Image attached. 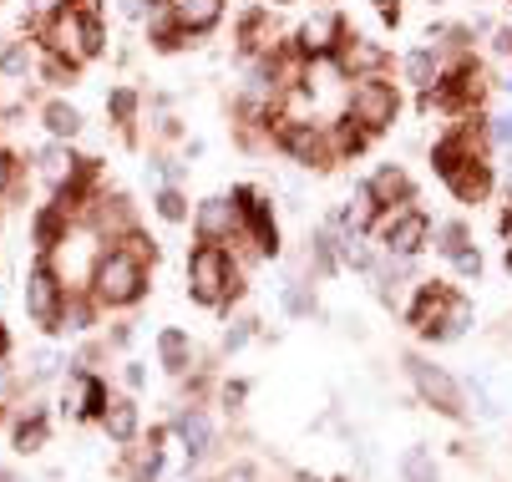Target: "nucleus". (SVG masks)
I'll use <instances>...</instances> for the list:
<instances>
[{"label": "nucleus", "mask_w": 512, "mask_h": 482, "mask_svg": "<svg viewBox=\"0 0 512 482\" xmlns=\"http://www.w3.org/2000/svg\"><path fill=\"white\" fill-rule=\"evenodd\" d=\"M112 112H117V117L127 122V117L137 112V97H132V92H112Z\"/></svg>", "instance_id": "30"}, {"label": "nucleus", "mask_w": 512, "mask_h": 482, "mask_svg": "<svg viewBox=\"0 0 512 482\" xmlns=\"http://www.w3.org/2000/svg\"><path fill=\"white\" fill-rule=\"evenodd\" d=\"M492 137H497V143H512V112H507V117H497V127H492Z\"/></svg>", "instance_id": "33"}, {"label": "nucleus", "mask_w": 512, "mask_h": 482, "mask_svg": "<svg viewBox=\"0 0 512 482\" xmlns=\"http://www.w3.org/2000/svg\"><path fill=\"white\" fill-rule=\"evenodd\" d=\"M340 36H345V26H340L335 16H310L305 31H300V46H305L310 56H330V51L340 46Z\"/></svg>", "instance_id": "10"}, {"label": "nucleus", "mask_w": 512, "mask_h": 482, "mask_svg": "<svg viewBox=\"0 0 512 482\" xmlns=\"http://www.w3.org/2000/svg\"><path fill=\"white\" fill-rule=\"evenodd\" d=\"M381 16L386 21H401V6H396V0H381Z\"/></svg>", "instance_id": "36"}, {"label": "nucleus", "mask_w": 512, "mask_h": 482, "mask_svg": "<svg viewBox=\"0 0 512 482\" xmlns=\"http://www.w3.org/2000/svg\"><path fill=\"white\" fill-rule=\"evenodd\" d=\"M218 11H224V0H173V21L183 31H203L218 21Z\"/></svg>", "instance_id": "13"}, {"label": "nucleus", "mask_w": 512, "mask_h": 482, "mask_svg": "<svg viewBox=\"0 0 512 482\" xmlns=\"http://www.w3.org/2000/svg\"><path fill=\"white\" fill-rule=\"evenodd\" d=\"M401 472H406V482H436V467H431V457H426L421 447H416V452H406Z\"/></svg>", "instance_id": "23"}, {"label": "nucleus", "mask_w": 512, "mask_h": 482, "mask_svg": "<svg viewBox=\"0 0 512 482\" xmlns=\"http://www.w3.org/2000/svg\"><path fill=\"white\" fill-rule=\"evenodd\" d=\"M239 214L249 219V229H254V239H259V249H274V224H269V209L254 198V193H239Z\"/></svg>", "instance_id": "15"}, {"label": "nucleus", "mask_w": 512, "mask_h": 482, "mask_svg": "<svg viewBox=\"0 0 512 482\" xmlns=\"http://www.w3.org/2000/svg\"><path fill=\"white\" fill-rule=\"evenodd\" d=\"M158 351H163V361H168L173 371H183V361H188V340H183L178 330H163V335H158Z\"/></svg>", "instance_id": "22"}, {"label": "nucleus", "mask_w": 512, "mask_h": 482, "mask_svg": "<svg viewBox=\"0 0 512 482\" xmlns=\"http://www.w3.org/2000/svg\"><path fill=\"white\" fill-rule=\"evenodd\" d=\"M97 295L107 300V305H132L137 295H142V264L132 259V254H122V249H112L102 264H97Z\"/></svg>", "instance_id": "3"}, {"label": "nucleus", "mask_w": 512, "mask_h": 482, "mask_svg": "<svg viewBox=\"0 0 512 482\" xmlns=\"http://www.w3.org/2000/svg\"><path fill=\"white\" fill-rule=\"evenodd\" d=\"M46 41H51V51L66 56V61H87V56L102 51V26H97V16H82V11L61 6V11L51 16V26H46Z\"/></svg>", "instance_id": "1"}, {"label": "nucleus", "mask_w": 512, "mask_h": 482, "mask_svg": "<svg viewBox=\"0 0 512 482\" xmlns=\"http://www.w3.org/2000/svg\"><path fill=\"white\" fill-rule=\"evenodd\" d=\"M16 442H21V452H31V447L41 442V427H21V437H16Z\"/></svg>", "instance_id": "34"}, {"label": "nucleus", "mask_w": 512, "mask_h": 482, "mask_svg": "<svg viewBox=\"0 0 512 482\" xmlns=\"http://www.w3.org/2000/svg\"><path fill=\"white\" fill-rule=\"evenodd\" d=\"M46 127H51L56 137H71V132H77V127H82V117H77V112H71L66 102H51V107H46Z\"/></svg>", "instance_id": "20"}, {"label": "nucleus", "mask_w": 512, "mask_h": 482, "mask_svg": "<svg viewBox=\"0 0 512 482\" xmlns=\"http://www.w3.org/2000/svg\"><path fill=\"white\" fill-rule=\"evenodd\" d=\"M107 432H112V437H117V442H127V437H132V432H137V411H132V406H127V401H117V406H112V411H107Z\"/></svg>", "instance_id": "19"}, {"label": "nucleus", "mask_w": 512, "mask_h": 482, "mask_svg": "<svg viewBox=\"0 0 512 482\" xmlns=\"http://www.w3.org/2000/svg\"><path fill=\"white\" fill-rule=\"evenodd\" d=\"M31 11H41V16L51 11V16H56V11H61V0H31Z\"/></svg>", "instance_id": "35"}, {"label": "nucleus", "mask_w": 512, "mask_h": 482, "mask_svg": "<svg viewBox=\"0 0 512 482\" xmlns=\"http://www.w3.org/2000/svg\"><path fill=\"white\" fill-rule=\"evenodd\" d=\"M442 249H447V254L467 249V229H462V224H442Z\"/></svg>", "instance_id": "28"}, {"label": "nucleus", "mask_w": 512, "mask_h": 482, "mask_svg": "<svg viewBox=\"0 0 512 482\" xmlns=\"http://www.w3.org/2000/svg\"><path fill=\"white\" fill-rule=\"evenodd\" d=\"M497 51H512V31H497Z\"/></svg>", "instance_id": "37"}, {"label": "nucleus", "mask_w": 512, "mask_h": 482, "mask_svg": "<svg viewBox=\"0 0 512 482\" xmlns=\"http://www.w3.org/2000/svg\"><path fill=\"white\" fill-rule=\"evenodd\" d=\"M371 214H376V198H371V193H360V198L350 203V209H345V224H350V229L360 234L365 224H371Z\"/></svg>", "instance_id": "24"}, {"label": "nucleus", "mask_w": 512, "mask_h": 482, "mask_svg": "<svg viewBox=\"0 0 512 482\" xmlns=\"http://www.w3.org/2000/svg\"><path fill=\"white\" fill-rule=\"evenodd\" d=\"M340 66L345 72H360V77H371L376 66H381V46H371V41H360V36H340Z\"/></svg>", "instance_id": "12"}, {"label": "nucleus", "mask_w": 512, "mask_h": 482, "mask_svg": "<svg viewBox=\"0 0 512 482\" xmlns=\"http://www.w3.org/2000/svg\"><path fill=\"white\" fill-rule=\"evenodd\" d=\"M452 259H457V269H462V274H477V269H482V264H477V254H472V249H457V254H452Z\"/></svg>", "instance_id": "31"}, {"label": "nucleus", "mask_w": 512, "mask_h": 482, "mask_svg": "<svg viewBox=\"0 0 512 482\" xmlns=\"http://www.w3.org/2000/svg\"><path fill=\"white\" fill-rule=\"evenodd\" d=\"M406 366H411V376H416V386H421V396H426V401H436V406L447 411V417H462V391H457V381H452L447 371L426 366L421 356H411Z\"/></svg>", "instance_id": "6"}, {"label": "nucleus", "mask_w": 512, "mask_h": 482, "mask_svg": "<svg viewBox=\"0 0 512 482\" xmlns=\"http://www.w3.org/2000/svg\"><path fill=\"white\" fill-rule=\"evenodd\" d=\"M421 239H426V219H421V214H396V219L386 224V244H391V254H416Z\"/></svg>", "instance_id": "11"}, {"label": "nucleus", "mask_w": 512, "mask_h": 482, "mask_svg": "<svg viewBox=\"0 0 512 482\" xmlns=\"http://www.w3.org/2000/svg\"><path fill=\"white\" fill-rule=\"evenodd\" d=\"M6 173H11V158H6V153H0V183H6Z\"/></svg>", "instance_id": "38"}, {"label": "nucleus", "mask_w": 512, "mask_h": 482, "mask_svg": "<svg viewBox=\"0 0 512 482\" xmlns=\"http://www.w3.org/2000/svg\"><path fill=\"white\" fill-rule=\"evenodd\" d=\"M41 168H46V178H56V183H61L71 168H77V158H66L61 148H46V153H41Z\"/></svg>", "instance_id": "25"}, {"label": "nucleus", "mask_w": 512, "mask_h": 482, "mask_svg": "<svg viewBox=\"0 0 512 482\" xmlns=\"http://www.w3.org/2000/svg\"><path fill=\"white\" fill-rule=\"evenodd\" d=\"M365 193H371L376 203H396V198H406V193H411V178H406L401 168H381L371 183H365Z\"/></svg>", "instance_id": "14"}, {"label": "nucleus", "mask_w": 512, "mask_h": 482, "mask_svg": "<svg viewBox=\"0 0 512 482\" xmlns=\"http://www.w3.org/2000/svg\"><path fill=\"white\" fill-rule=\"evenodd\" d=\"M406 77L421 82V87H431V82H436V56H431V51H411V56H406Z\"/></svg>", "instance_id": "21"}, {"label": "nucleus", "mask_w": 512, "mask_h": 482, "mask_svg": "<svg viewBox=\"0 0 512 482\" xmlns=\"http://www.w3.org/2000/svg\"><path fill=\"white\" fill-rule=\"evenodd\" d=\"M92 234H66L61 244H51V274H56V285H82L87 280V269H92Z\"/></svg>", "instance_id": "5"}, {"label": "nucleus", "mask_w": 512, "mask_h": 482, "mask_svg": "<svg viewBox=\"0 0 512 482\" xmlns=\"http://www.w3.org/2000/svg\"><path fill=\"white\" fill-rule=\"evenodd\" d=\"M178 432H183V442H188V452H193V457H203V452H208V437H213V432H208V417L188 411V417L178 422Z\"/></svg>", "instance_id": "17"}, {"label": "nucleus", "mask_w": 512, "mask_h": 482, "mask_svg": "<svg viewBox=\"0 0 512 482\" xmlns=\"http://www.w3.org/2000/svg\"><path fill=\"white\" fill-rule=\"evenodd\" d=\"M467 315H472V310H467L462 300H447V325H442V330H447V335H457V330H467Z\"/></svg>", "instance_id": "27"}, {"label": "nucleus", "mask_w": 512, "mask_h": 482, "mask_svg": "<svg viewBox=\"0 0 512 482\" xmlns=\"http://www.w3.org/2000/svg\"><path fill=\"white\" fill-rule=\"evenodd\" d=\"M284 148L295 153L300 163H310V168H325V163H330L325 132H320V127H310V122H295V127H284Z\"/></svg>", "instance_id": "8"}, {"label": "nucleus", "mask_w": 512, "mask_h": 482, "mask_svg": "<svg viewBox=\"0 0 512 482\" xmlns=\"http://www.w3.org/2000/svg\"><path fill=\"white\" fill-rule=\"evenodd\" d=\"M330 244H335V239H330V234H320V239H315V264H320V269H325V274H330V269H335V249H330Z\"/></svg>", "instance_id": "29"}, {"label": "nucleus", "mask_w": 512, "mask_h": 482, "mask_svg": "<svg viewBox=\"0 0 512 482\" xmlns=\"http://www.w3.org/2000/svg\"><path fill=\"white\" fill-rule=\"evenodd\" d=\"M6 72H26V46H11L6 51Z\"/></svg>", "instance_id": "32"}, {"label": "nucleus", "mask_w": 512, "mask_h": 482, "mask_svg": "<svg viewBox=\"0 0 512 482\" xmlns=\"http://www.w3.org/2000/svg\"><path fill=\"white\" fill-rule=\"evenodd\" d=\"M188 280H193V295H198L203 305L224 300V295L234 290V269H229L224 249H198V254L188 259Z\"/></svg>", "instance_id": "4"}, {"label": "nucleus", "mask_w": 512, "mask_h": 482, "mask_svg": "<svg viewBox=\"0 0 512 482\" xmlns=\"http://www.w3.org/2000/svg\"><path fill=\"white\" fill-rule=\"evenodd\" d=\"M442 305H447L442 295H436V290H426V295L416 300V310H411V320H416V325H421L426 335H436V315H442Z\"/></svg>", "instance_id": "18"}, {"label": "nucleus", "mask_w": 512, "mask_h": 482, "mask_svg": "<svg viewBox=\"0 0 512 482\" xmlns=\"http://www.w3.org/2000/svg\"><path fill=\"white\" fill-rule=\"evenodd\" d=\"M447 183H452V188H457L462 198H482L492 178H487V168H482V163L472 158V163H462V168H452V173H447Z\"/></svg>", "instance_id": "16"}, {"label": "nucleus", "mask_w": 512, "mask_h": 482, "mask_svg": "<svg viewBox=\"0 0 512 482\" xmlns=\"http://www.w3.org/2000/svg\"><path fill=\"white\" fill-rule=\"evenodd\" d=\"M198 234L208 239V244H218V239H229L234 234V224H239V209H234V203H224V198H208L203 203V209H198Z\"/></svg>", "instance_id": "9"}, {"label": "nucleus", "mask_w": 512, "mask_h": 482, "mask_svg": "<svg viewBox=\"0 0 512 482\" xmlns=\"http://www.w3.org/2000/svg\"><path fill=\"white\" fill-rule=\"evenodd\" d=\"M26 310H31L36 325L56 330V320H61V285H56L51 269H36V274H31V285H26Z\"/></svg>", "instance_id": "7"}, {"label": "nucleus", "mask_w": 512, "mask_h": 482, "mask_svg": "<svg viewBox=\"0 0 512 482\" xmlns=\"http://www.w3.org/2000/svg\"><path fill=\"white\" fill-rule=\"evenodd\" d=\"M158 214H163V219H173V224L188 214V203H183V193H178V188H163V193H158Z\"/></svg>", "instance_id": "26"}, {"label": "nucleus", "mask_w": 512, "mask_h": 482, "mask_svg": "<svg viewBox=\"0 0 512 482\" xmlns=\"http://www.w3.org/2000/svg\"><path fill=\"white\" fill-rule=\"evenodd\" d=\"M350 122H360V132H381L396 122V87L376 82V77H355L350 87Z\"/></svg>", "instance_id": "2"}]
</instances>
